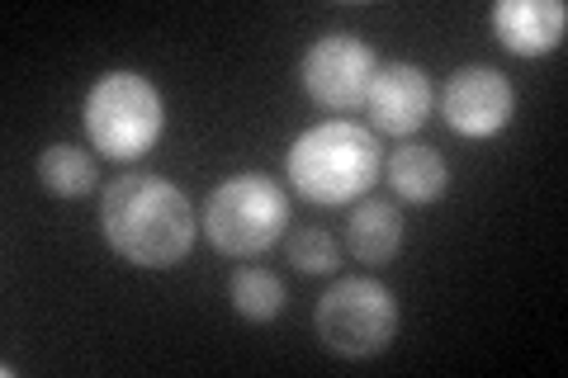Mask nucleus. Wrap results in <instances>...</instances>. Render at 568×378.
Masks as SVG:
<instances>
[{"label":"nucleus","instance_id":"1","mask_svg":"<svg viewBox=\"0 0 568 378\" xmlns=\"http://www.w3.org/2000/svg\"><path fill=\"white\" fill-rule=\"evenodd\" d=\"M100 232L119 260H129L138 269H166L190 256L194 208L175 180L152 175V171H133V175H119L104 185Z\"/></svg>","mask_w":568,"mask_h":378},{"label":"nucleus","instance_id":"2","mask_svg":"<svg viewBox=\"0 0 568 378\" xmlns=\"http://www.w3.org/2000/svg\"><path fill=\"white\" fill-rule=\"evenodd\" d=\"M284 171L308 204H351L379 180V142L361 123L327 119L294 137Z\"/></svg>","mask_w":568,"mask_h":378},{"label":"nucleus","instance_id":"3","mask_svg":"<svg viewBox=\"0 0 568 378\" xmlns=\"http://www.w3.org/2000/svg\"><path fill=\"white\" fill-rule=\"evenodd\" d=\"M166 129V104L142 71H104L85 90V137L110 161H138Z\"/></svg>","mask_w":568,"mask_h":378},{"label":"nucleus","instance_id":"4","mask_svg":"<svg viewBox=\"0 0 568 378\" xmlns=\"http://www.w3.org/2000/svg\"><path fill=\"white\" fill-rule=\"evenodd\" d=\"M204 227H209V242L223 256L252 260L284 237V227H290V194L280 190L275 175L237 171L209 194Z\"/></svg>","mask_w":568,"mask_h":378},{"label":"nucleus","instance_id":"5","mask_svg":"<svg viewBox=\"0 0 568 378\" xmlns=\"http://www.w3.org/2000/svg\"><path fill=\"white\" fill-rule=\"evenodd\" d=\"M317 340L342 359H369L398 336V298L379 279H336L313 308Z\"/></svg>","mask_w":568,"mask_h":378},{"label":"nucleus","instance_id":"6","mask_svg":"<svg viewBox=\"0 0 568 378\" xmlns=\"http://www.w3.org/2000/svg\"><path fill=\"white\" fill-rule=\"evenodd\" d=\"M375 48L361 43L355 33H323L308 52H304V90L313 104L323 110H361L369 95V81H375Z\"/></svg>","mask_w":568,"mask_h":378},{"label":"nucleus","instance_id":"7","mask_svg":"<svg viewBox=\"0 0 568 378\" xmlns=\"http://www.w3.org/2000/svg\"><path fill=\"white\" fill-rule=\"evenodd\" d=\"M440 114L459 137H493L517 114V90L497 67H459L440 90Z\"/></svg>","mask_w":568,"mask_h":378},{"label":"nucleus","instance_id":"8","mask_svg":"<svg viewBox=\"0 0 568 378\" xmlns=\"http://www.w3.org/2000/svg\"><path fill=\"white\" fill-rule=\"evenodd\" d=\"M432 104H436V90L432 76L413 62H388L375 71L369 81V95H365V110L375 119V129L388 137H407L417 133L426 119H432Z\"/></svg>","mask_w":568,"mask_h":378},{"label":"nucleus","instance_id":"9","mask_svg":"<svg viewBox=\"0 0 568 378\" xmlns=\"http://www.w3.org/2000/svg\"><path fill=\"white\" fill-rule=\"evenodd\" d=\"M493 29L507 52L517 58H545L564 43L568 10L559 0H497L493 6Z\"/></svg>","mask_w":568,"mask_h":378},{"label":"nucleus","instance_id":"10","mask_svg":"<svg viewBox=\"0 0 568 378\" xmlns=\"http://www.w3.org/2000/svg\"><path fill=\"white\" fill-rule=\"evenodd\" d=\"M384 175H388V185L398 190V200H407V204H436V200H446V190H450L446 156H440L436 147H422V142L398 147L394 156H388Z\"/></svg>","mask_w":568,"mask_h":378},{"label":"nucleus","instance_id":"11","mask_svg":"<svg viewBox=\"0 0 568 378\" xmlns=\"http://www.w3.org/2000/svg\"><path fill=\"white\" fill-rule=\"evenodd\" d=\"M403 227H407L403 213L388 200H361V208H355L351 223H346V246L361 265H384V260L398 256Z\"/></svg>","mask_w":568,"mask_h":378},{"label":"nucleus","instance_id":"12","mask_svg":"<svg viewBox=\"0 0 568 378\" xmlns=\"http://www.w3.org/2000/svg\"><path fill=\"white\" fill-rule=\"evenodd\" d=\"M39 180L52 200H81V194L95 190V161L71 142H52L39 156Z\"/></svg>","mask_w":568,"mask_h":378},{"label":"nucleus","instance_id":"13","mask_svg":"<svg viewBox=\"0 0 568 378\" xmlns=\"http://www.w3.org/2000/svg\"><path fill=\"white\" fill-rule=\"evenodd\" d=\"M227 294H233L237 317H246V321H271L284 313V284H280V275H271V269H261V265H242L233 284H227Z\"/></svg>","mask_w":568,"mask_h":378},{"label":"nucleus","instance_id":"14","mask_svg":"<svg viewBox=\"0 0 568 378\" xmlns=\"http://www.w3.org/2000/svg\"><path fill=\"white\" fill-rule=\"evenodd\" d=\"M290 265L304 269V275H332L336 265H342V246H336L323 227H298L290 232Z\"/></svg>","mask_w":568,"mask_h":378}]
</instances>
